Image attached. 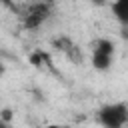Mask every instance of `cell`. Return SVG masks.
<instances>
[{"label":"cell","instance_id":"obj_1","mask_svg":"<svg viewBox=\"0 0 128 128\" xmlns=\"http://www.w3.org/2000/svg\"><path fill=\"white\" fill-rule=\"evenodd\" d=\"M96 120L102 128H124L128 124V104L124 102L104 104L96 112Z\"/></svg>","mask_w":128,"mask_h":128},{"label":"cell","instance_id":"obj_2","mask_svg":"<svg viewBox=\"0 0 128 128\" xmlns=\"http://www.w3.org/2000/svg\"><path fill=\"white\" fill-rule=\"evenodd\" d=\"M114 54H116V46L112 40L108 38H98L94 44H92V68L98 70V72H106L112 68L114 64Z\"/></svg>","mask_w":128,"mask_h":128},{"label":"cell","instance_id":"obj_3","mask_svg":"<svg viewBox=\"0 0 128 128\" xmlns=\"http://www.w3.org/2000/svg\"><path fill=\"white\" fill-rule=\"evenodd\" d=\"M50 14H52V4L38 0L26 8V12L22 14V24L26 30H36L50 18Z\"/></svg>","mask_w":128,"mask_h":128},{"label":"cell","instance_id":"obj_4","mask_svg":"<svg viewBox=\"0 0 128 128\" xmlns=\"http://www.w3.org/2000/svg\"><path fill=\"white\" fill-rule=\"evenodd\" d=\"M110 10H112L114 20L122 28H128V0H112Z\"/></svg>","mask_w":128,"mask_h":128},{"label":"cell","instance_id":"obj_5","mask_svg":"<svg viewBox=\"0 0 128 128\" xmlns=\"http://www.w3.org/2000/svg\"><path fill=\"white\" fill-rule=\"evenodd\" d=\"M44 128H68L66 124H46Z\"/></svg>","mask_w":128,"mask_h":128},{"label":"cell","instance_id":"obj_6","mask_svg":"<svg viewBox=\"0 0 128 128\" xmlns=\"http://www.w3.org/2000/svg\"><path fill=\"white\" fill-rule=\"evenodd\" d=\"M2 116H4V120H10V118H12V114H10V110H8V108H4Z\"/></svg>","mask_w":128,"mask_h":128},{"label":"cell","instance_id":"obj_7","mask_svg":"<svg viewBox=\"0 0 128 128\" xmlns=\"http://www.w3.org/2000/svg\"><path fill=\"white\" fill-rule=\"evenodd\" d=\"M42 2H46V4H54L56 0H42Z\"/></svg>","mask_w":128,"mask_h":128},{"label":"cell","instance_id":"obj_8","mask_svg":"<svg viewBox=\"0 0 128 128\" xmlns=\"http://www.w3.org/2000/svg\"><path fill=\"white\" fill-rule=\"evenodd\" d=\"M92 2H94V4H102L104 0H92Z\"/></svg>","mask_w":128,"mask_h":128}]
</instances>
